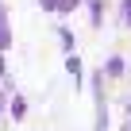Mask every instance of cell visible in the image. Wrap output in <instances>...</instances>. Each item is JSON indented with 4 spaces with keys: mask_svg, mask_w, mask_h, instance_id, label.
Masks as SVG:
<instances>
[{
    "mask_svg": "<svg viewBox=\"0 0 131 131\" xmlns=\"http://www.w3.org/2000/svg\"><path fill=\"white\" fill-rule=\"evenodd\" d=\"M8 42V31H4V23H0V46H4Z\"/></svg>",
    "mask_w": 131,
    "mask_h": 131,
    "instance_id": "obj_1",
    "label": "cell"
}]
</instances>
